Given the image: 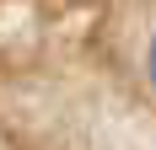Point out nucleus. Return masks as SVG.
Returning <instances> with one entry per match:
<instances>
[{
  "instance_id": "nucleus-1",
  "label": "nucleus",
  "mask_w": 156,
  "mask_h": 150,
  "mask_svg": "<svg viewBox=\"0 0 156 150\" xmlns=\"http://www.w3.org/2000/svg\"><path fill=\"white\" fill-rule=\"evenodd\" d=\"M145 75H151V86H156V38H151V48H145Z\"/></svg>"
}]
</instances>
